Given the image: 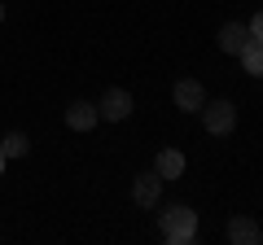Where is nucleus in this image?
Returning a JSON list of instances; mask_svg holds the SVG:
<instances>
[{"label": "nucleus", "instance_id": "1", "mask_svg": "<svg viewBox=\"0 0 263 245\" xmlns=\"http://www.w3.org/2000/svg\"><path fill=\"white\" fill-rule=\"evenodd\" d=\"M158 219H162V236H167L171 245H189L197 236V215L189 206H167Z\"/></svg>", "mask_w": 263, "mask_h": 245}, {"label": "nucleus", "instance_id": "2", "mask_svg": "<svg viewBox=\"0 0 263 245\" xmlns=\"http://www.w3.org/2000/svg\"><path fill=\"white\" fill-rule=\"evenodd\" d=\"M202 122H206V132L211 136H228L237 127V105L233 101H211V105H202Z\"/></svg>", "mask_w": 263, "mask_h": 245}, {"label": "nucleus", "instance_id": "3", "mask_svg": "<svg viewBox=\"0 0 263 245\" xmlns=\"http://www.w3.org/2000/svg\"><path fill=\"white\" fill-rule=\"evenodd\" d=\"M97 114L110 118V122H123L132 114V92H127V88H110V92L101 96V105H97Z\"/></svg>", "mask_w": 263, "mask_h": 245}, {"label": "nucleus", "instance_id": "4", "mask_svg": "<svg viewBox=\"0 0 263 245\" xmlns=\"http://www.w3.org/2000/svg\"><path fill=\"white\" fill-rule=\"evenodd\" d=\"M171 96H176V110H184V114H197L206 105V92H202L197 79H180V84L171 88Z\"/></svg>", "mask_w": 263, "mask_h": 245}, {"label": "nucleus", "instance_id": "5", "mask_svg": "<svg viewBox=\"0 0 263 245\" xmlns=\"http://www.w3.org/2000/svg\"><path fill=\"white\" fill-rule=\"evenodd\" d=\"M132 197H136V206H158V197H162V175L158 171H145V175H136V184H132Z\"/></svg>", "mask_w": 263, "mask_h": 245}, {"label": "nucleus", "instance_id": "6", "mask_svg": "<svg viewBox=\"0 0 263 245\" xmlns=\"http://www.w3.org/2000/svg\"><path fill=\"white\" fill-rule=\"evenodd\" d=\"M250 44V27H246V22H224V27H219V48H224V53H241V48Z\"/></svg>", "mask_w": 263, "mask_h": 245}, {"label": "nucleus", "instance_id": "7", "mask_svg": "<svg viewBox=\"0 0 263 245\" xmlns=\"http://www.w3.org/2000/svg\"><path fill=\"white\" fill-rule=\"evenodd\" d=\"M97 118H101V114H97V105H88V101H75L70 110H66V127H70V132H92Z\"/></svg>", "mask_w": 263, "mask_h": 245}, {"label": "nucleus", "instance_id": "8", "mask_svg": "<svg viewBox=\"0 0 263 245\" xmlns=\"http://www.w3.org/2000/svg\"><path fill=\"white\" fill-rule=\"evenodd\" d=\"M259 236H263L259 223H254V219H246V215H237L233 223H228V241H233V245H254Z\"/></svg>", "mask_w": 263, "mask_h": 245}, {"label": "nucleus", "instance_id": "9", "mask_svg": "<svg viewBox=\"0 0 263 245\" xmlns=\"http://www.w3.org/2000/svg\"><path fill=\"white\" fill-rule=\"evenodd\" d=\"M154 171H158L162 179H180V175H184V153H180V149H162L158 162H154Z\"/></svg>", "mask_w": 263, "mask_h": 245}, {"label": "nucleus", "instance_id": "10", "mask_svg": "<svg viewBox=\"0 0 263 245\" xmlns=\"http://www.w3.org/2000/svg\"><path fill=\"white\" fill-rule=\"evenodd\" d=\"M237 57H241V66H246V75L263 79V44H259V39H250V44H246V48H241V53H237Z\"/></svg>", "mask_w": 263, "mask_h": 245}, {"label": "nucleus", "instance_id": "11", "mask_svg": "<svg viewBox=\"0 0 263 245\" xmlns=\"http://www.w3.org/2000/svg\"><path fill=\"white\" fill-rule=\"evenodd\" d=\"M0 149H5V158H22V153L31 149V140H27V132H9L0 140Z\"/></svg>", "mask_w": 263, "mask_h": 245}, {"label": "nucleus", "instance_id": "12", "mask_svg": "<svg viewBox=\"0 0 263 245\" xmlns=\"http://www.w3.org/2000/svg\"><path fill=\"white\" fill-rule=\"evenodd\" d=\"M246 27H250V39H259V44H263V9L254 13V22H246Z\"/></svg>", "mask_w": 263, "mask_h": 245}, {"label": "nucleus", "instance_id": "13", "mask_svg": "<svg viewBox=\"0 0 263 245\" xmlns=\"http://www.w3.org/2000/svg\"><path fill=\"white\" fill-rule=\"evenodd\" d=\"M5 162H9V158H5V149H0V175H5Z\"/></svg>", "mask_w": 263, "mask_h": 245}, {"label": "nucleus", "instance_id": "14", "mask_svg": "<svg viewBox=\"0 0 263 245\" xmlns=\"http://www.w3.org/2000/svg\"><path fill=\"white\" fill-rule=\"evenodd\" d=\"M0 18H5V5H0Z\"/></svg>", "mask_w": 263, "mask_h": 245}]
</instances>
